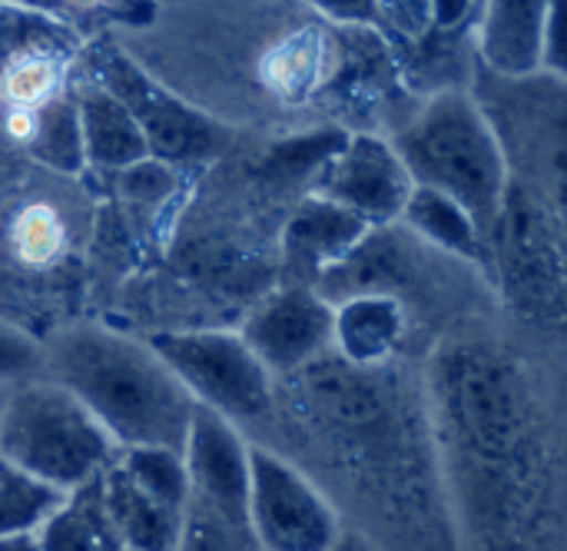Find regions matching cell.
Segmentation results:
<instances>
[{"instance_id": "obj_31", "label": "cell", "mask_w": 567, "mask_h": 551, "mask_svg": "<svg viewBox=\"0 0 567 551\" xmlns=\"http://www.w3.org/2000/svg\"><path fill=\"white\" fill-rule=\"evenodd\" d=\"M0 551H40V549H37V535H10V539H0Z\"/></svg>"}, {"instance_id": "obj_8", "label": "cell", "mask_w": 567, "mask_h": 551, "mask_svg": "<svg viewBox=\"0 0 567 551\" xmlns=\"http://www.w3.org/2000/svg\"><path fill=\"white\" fill-rule=\"evenodd\" d=\"M412 190L415 183L395 146L369 133L346 136V143L309 180V196L326 200L369 226L399 223Z\"/></svg>"}, {"instance_id": "obj_10", "label": "cell", "mask_w": 567, "mask_h": 551, "mask_svg": "<svg viewBox=\"0 0 567 551\" xmlns=\"http://www.w3.org/2000/svg\"><path fill=\"white\" fill-rule=\"evenodd\" d=\"M183 466L189 476V499L246 529L249 446L233 429V422L196 406L183 442Z\"/></svg>"}, {"instance_id": "obj_32", "label": "cell", "mask_w": 567, "mask_h": 551, "mask_svg": "<svg viewBox=\"0 0 567 551\" xmlns=\"http://www.w3.org/2000/svg\"><path fill=\"white\" fill-rule=\"evenodd\" d=\"M7 392H10V386H0V409H3V399H7Z\"/></svg>"}, {"instance_id": "obj_11", "label": "cell", "mask_w": 567, "mask_h": 551, "mask_svg": "<svg viewBox=\"0 0 567 551\" xmlns=\"http://www.w3.org/2000/svg\"><path fill=\"white\" fill-rule=\"evenodd\" d=\"M372 226L359 216L326 203V200H302L282 233V259L286 273L292 276L289 286L312 289L326 269H332Z\"/></svg>"}, {"instance_id": "obj_28", "label": "cell", "mask_w": 567, "mask_h": 551, "mask_svg": "<svg viewBox=\"0 0 567 551\" xmlns=\"http://www.w3.org/2000/svg\"><path fill=\"white\" fill-rule=\"evenodd\" d=\"M40 366H43V349L33 346L27 336L0 326V386H3V379L27 376Z\"/></svg>"}, {"instance_id": "obj_7", "label": "cell", "mask_w": 567, "mask_h": 551, "mask_svg": "<svg viewBox=\"0 0 567 551\" xmlns=\"http://www.w3.org/2000/svg\"><path fill=\"white\" fill-rule=\"evenodd\" d=\"M445 409L482 456H512L528 432V396L518 376L485 349L458 346L442 363Z\"/></svg>"}, {"instance_id": "obj_14", "label": "cell", "mask_w": 567, "mask_h": 551, "mask_svg": "<svg viewBox=\"0 0 567 551\" xmlns=\"http://www.w3.org/2000/svg\"><path fill=\"white\" fill-rule=\"evenodd\" d=\"M402 273H405L402 246L385 226H372L332 269L319 276L312 289L319 299H326L336 309L362 296H392V289L402 283Z\"/></svg>"}, {"instance_id": "obj_13", "label": "cell", "mask_w": 567, "mask_h": 551, "mask_svg": "<svg viewBox=\"0 0 567 551\" xmlns=\"http://www.w3.org/2000/svg\"><path fill=\"white\" fill-rule=\"evenodd\" d=\"M551 3H492L482 17V57L505 76H528L545 67Z\"/></svg>"}, {"instance_id": "obj_22", "label": "cell", "mask_w": 567, "mask_h": 551, "mask_svg": "<svg viewBox=\"0 0 567 551\" xmlns=\"http://www.w3.org/2000/svg\"><path fill=\"white\" fill-rule=\"evenodd\" d=\"M60 502L63 492L23 476L0 459V539L33 535Z\"/></svg>"}, {"instance_id": "obj_4", "label": "cell", "mask_w": 567, "mask_h": 551, "mask_svg": "<svg viewBox=\"0 0 567 551\" xmlns=\"http://www.w3.org/2000/svg\"><path fill=\"white\" fill-rule=\"evenodd\" d=\"M90 73L100 90L123 103L146 140V153L156 163H203L226 150L229 133L199 113L196 106L159 86L143 67H136L120 47L100 40L90 47Z\"/></svg>"}, {"instance_id": "obj_18", "label": "cell", "mask_w": 567, "mask_h": 551, "mask_svg": "<svg viewBox=\"0 0 567 551\" xmlns=\"http://www.w3.org/2000/svg\"><path fill=\"white\" fill-rule=\"evenodd\" d=\"M33 535L40 551H123L103 502L100 476L66 492Z\"/></svg>"}, {"instance_id": "obj_5", "label": "cell", "mask_w": 567, "mask_h": 551, "mask_svg": "<svg viewBox=\"0 0 567 551\" xmlns=\"http://www.w3.org/2000/svg\"><path fill=\"white\" fill-rule=\"evenodd\" d=\"M150 349L179 379L196 406L223 416L226 422H252L272 412V376L249 353L239 333H156Z\"/></svg>"}, {"instance_id": "obj_1", "label": "cell", "mask_w": 567, "mask_h": 551, "mask_svg": "<svg viewBox=\"0 0 567 551\" xmlns=\"http://www.w3.org/2000/svg\"><path fill=\"white\" fill-rule=\"evenodd\" d=\"M43 366L47 379L63 386L116 449H169L183 456L196 402L150 343L103 326H73L47 343Z\"/></svg>"}, {"instance_id": "obj_2", "label": "cell", "mask_w": 567, "mask_h": 551, "mask_svg": "<svg viewBox=\"0 0 567 551\" xmlns=\"http://www.w3.org/2000/svg\"><path fill=\"white\" fill-rule=\"evenodd\" d=\"M392 146L419 190L452 200L478 229L495 226L512 190L508 163L492 123L468 93H435Z\"/></svg>"}, {"instance_id": "obj_26", "label": "cell", "mask_w": 567, "mask_h": 551, "mask_svg": "<svg viewBox=\"0 0 567 551\" xmlns=\"http://www.w3.org/2000/svg\"><path fill=\"white\" fill-rule=\"evenodd\" d=\"M346 143V133H312L302 140H289L279 143L269 153V173L282 176V180H296V176H316V170Z\"/></svg>"}, {"instance_id": "obj_29", "label": "cell", "mask_w": 567, "mask_h": 551, "mask_svg": "<svg viewBox=\"0 0 567 551\" xmlns=\"http://www.w3.org/2000/svg\"><path fill=\"white\" fill-rule=\"evenodd\" d=\"M120 173L126 176V193L133 200H159L173 186V176H169L173 170L166 163H156V160H143V163L120 170Z\"/></svg>"}, {"instance_id": "obj_6", "label": "cell", "mask_w": 567, "mask_h": 551, "mask_svg": "<svg viewBox=\"0 0 567 551\" xmlns=\"http://www.w3.org/2000/svg\"><path fill=\"white\" fill-rule=\"evenodd\" d=\"M246 529L259 551H329L342 535L329 499L282 456L249 446Z\"/></svg>"}, {"instance_id": "obj_20", "label": "cell", "mask_w": 567, "mask_h": 551, "mask_svg": "<svg viewBox=\"0 0 567 551\" xmlns=\"http://www.w3.org/2000/svg\"><path fill=\"white\" fill-rule=\"evenodd\" d=\"M402 223H409L422 239H429L432 246L465 256V259H478L482 256V229L475 226V220L455 206L452 200L432 193V190H412Z\"/></svg>"}, {"instance_id": "obj_30", "label": "cell", "mask_w": 567, "mask_h": 551, "mask_svg": "<svg viewBox=\"0 0 567 551\" xmlns=\"http://www.w3.org/2000/svg\"><path fill=\"white\" fill-rule=\"evenodd\" d=\"M329 551H375L362 535H352V532H342L339 539H336V545Z\"/></svg>"}, {"instance_id": "obj_16", "label": "cell", "mask_w": 567, "mask_h": 551, "mask_svg": "<svg viewBox=\"0 0 567 551\" xmlns=\"http://www.w3.org/2000/svg\"><path fill=\"white\" fill-rule=\"evenodd\" d=\"M332 313V349L355 369L385 363L405 336V309L395 296L349 299Z\"/></svg>"}, {"instance_id": "obj_25", "label": "cell", "mask_w": 567, "mask_h": 551, "mask_svg": "<svg viewBox=\"0 0 567 551\" xmlns=\"http://www.w3.org/2000/svg\"><path fill=\"white\" fill-rule=\"evenodd\" d=\"M319 67H322V43L309 33V37H292L286 47H279L266 63V73L276 90H282L286 96H299L312 86Z\"/></svg>"}, {"instance_id": "obj_12", "label": "cell", "mask_w": 567, "mask_h": 551, "mask_svg": "<svg viewBox=\"0 0 567 551\" xmlns=\"http://www.w3.org/2000/svg\"><path fill=\"white\" fill-rule=\"evenodd\" d=\"M495 226H502V259L512 283H518V289L528 293L535 303L555 299L561 289V263L542 213L525 196H518L515 203L508 190Z\"/></svg>"}, {"instance_id": "obj_19", "label": "cell", "mask_w": 567, "mask_h": 551, "mask_svg": "<svg viewBox=\"0 0 567 551\" xmlns=\"http://www.w3.org/2000/svg\"><path fill=\"white\" fill-rule=\"evenodd\" d=\"M302 382L316 409L339 426L362 429L382 416V396L375 392L365 369H355L339 356H322L312 366H306Z\"/></svg>"}, {"instance_id": "obj_27", "label": "cell", "mask_w": 567, "mask_h": 551, "mask_svg": "<svg viewBox=\"0 0 567 551\" xmlns=\"http://www.w3.org/2000/svg\"><path fill=\"white\" fill-rule=\"evenodd\" d=\"M10 243L20 259L27 263H47L60 253L63 246V226L53 210L47 206H30L17 216Z\"/></svg>"}, {"instance_id": "obj_23", "label": "cell", "mask_w": 567, "mask_h": 551, "mask_svg": "<svg viewBox=\"0 0 567 551\" xmlns=\"http://www.w3.org/2000/svg\"><path fill=\"white\" fill-rule=\"evenodd\" d=\"M252 545L249 529L229 522L226 516L213 512L209 506L189 499L183 526H179V539L176 551H246Z\"/></svg>"}, {"instance_id": "obj_3", "label": "cell", "mask_w": 567, "mask_h": 551, "mask_svg": "<svg viewBox=\"0 0 567 551\" xmlns=\"http://www.w3.org/2000/svg\"><path fill=\"white\" fill-rule=\"evenodd\" d=\"M116 456L106 429L53 379H30L7 392L0 409V459L23 476L73 492Z\"/></svg>"}, {"instance_id": "obj_9", "label": "cell", "mask_w": 567, "mask_h": 551, "mask_svg": "<svg viewBox=\"0 0 567 551\" xmlns=\"http://www.w3.org/2000/svg\"><path fill=\"white\" fill-rule=\"evenodd\" d=\"M332 306L306 286H286L262 299L243 326V343L269 376L302 373L332 353Z\"/></svg>"}, {"instance_id": "obj_21", "label": "cell", "mask_w": 567, "mask_h": 551, "mask_svg": "<svg viewBox=\"0 0 567 551\" xmlns=\"http://www.w3.org/2000/svg\"><path fill=\"white\" fill-rule=\"evenodd\" d=\"M30 153L60 173H80L86 166L83 153V136H80V120L73 100H50L33 113V133H30Z\"/></svg>"}, {"instance_id": "obj_17", "label": "cell", "mask_w": 567, "mask_h": 551, "mask_svg": "<svg viewBox=\"0 0 567 551\" xmlns=\"http://www.w3.org/2000/svg\"><path fill=\"white\" fill-rule=\"evenodd\" d=\"M73 106H76V120H80L86 163L106 166V170H130V166L150 160L140 126L123 110V103L113 100L106 90H100L93 83L73 100Z\"/></svg>"}, {"instance_id": "obj_15", "label": "cell", "mask_w": 567, "mask_h": 551, "mask_svg": "<svg viewBox=\"0 0 567 551\" xmlns=\"http://www.w3.org/2000/svg\"><path fill=\"white\" fill-rule=\"evenodd\" d=\"M103 502L123 551H176L179 526L186 512H176L143 492L116 462L100 472Z\"/></svg>"}, {"instance_id": "obj_24", "label": "cell", "mask_w": 567, "mask_h": 551, "mask_svg": "<svg viewBox=\"0 0 567 551\" xmlns=\"http://www.w3.org/2000/svg\"><path fill=\"white\" fill-rule=\"evenodd\" d=\"M3 96L17 103V110H40L43 103L56 100L60 86V60L53 57H33L7 67L0 73Z\"/></svg>"}]
</instances>
